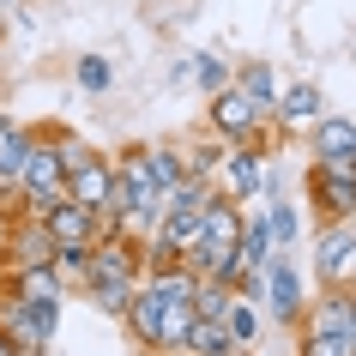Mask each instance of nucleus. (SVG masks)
<instances>
[{
    "instance_id": "obj_1",
    "label": "nucleus",
    "mask_w": 356,
    "mask_h": 356,
    "mask_svg": "<svg viewBox=\"0 0 356 356\" xmlns=\"http://www.w3.org/2000/svg\"><path fill=\"white\" fill-rule=\"evenodd\" d=\"M302 344L296 356H356V338H350V284H326L320 302H308L302 314Z\"/></svg>"
},
{
    "instance_id": "obj_2",
    "label": "nucleus",
    "mask_w": 356,
    "mask_h": 356,
    "mask_svg": "<svg viewBox=\"0 0 356 356\" xmlns=\"http://www.w3.org/2000/svg\"><path fill=\"white\" fill-rule=\"evenodd\" d=\"M206 127L224 133L229 145H248V151H272V121H266L254 103H248L236 85H224V91L206 97Z\"/></svg>"
},
{
    "instance_id": "obj_3",
    "label": "nucleus",
    "mask_w": 356,
    "mask_h": 356,
    "mask_svg": "<svg viewBox=\"0 0 356 356\" xmlns=\"http://www.w3.org/2000/svg\"><path fill=\"white\" fill-rule=\"evenodd\" d=\"M308 206L320 211V224L356 218V151H344V157H314L308 163Z\"/></svg>"
},
{
    "instance_id": "obj_4",
    "label": "nucleus",
    "mask_w": 356,
    "mask_h": 356,
    "mask_svg": "<svg viewBox=\"0 0 356 356\" xmlns=\"http://www.w3.org/2000/svg\"><path fill=\"white\" fill-rule=\"evenodd\" d=\"M60 302L67 296H0V326L13 332V344L49 350L60 332Z\"/></svg>"
},
{
    "instance_id": "obj_5",
    "label": "nucleus",
    "mask_w": 356,
    "mask_h": 356,
    "mask_svg": "<svg viewBox=\"0 0 356 356\" xmlns=\"http://www.w3.org/2000/svg\"><path fill=\"white\" fill-rule=\"evenodd\" d=\"M260 272H266V296H260L266 314L278 320V326H290V332H296L302 314H308V284H302V266L290 260V248H278Z\"/></svg>"
},
{
    "instance_id": "obj_6",
    "label": "nucleus",
    "mask_w": 356,
    "mask_h": 356,
    "mask_svg": "<svg viewBox=\"0 0 356 356\" xmlns=\"http://www.w3.org/2000/svg\"><path fill=\"white\" fill-rule=\"evenodd\" d=\"M314 278L320 284H350L356 272V218H332V224H320L314 236Z\"/></svg>"
},
{
    "instance_id": "obj_7",
    "label": "nucleus",
    "mask_w": 356,
    "mask_h": 356,
    "mask_svg": "<svg viewBox=\"0 0 356 356\" xmlns=\"http://www.w3.org/2000/svg\"><path fill=\"white\" fill-rule=\"evenodd\" d=\"M0 266L6 272H31V266H55V236L42 218H13L6 242H0Z\"/></svg>"
},
{
    "instance_id": "obj_8",
    "label": "nucleus",
    "mask_w": 356,
    "mask_h": 356,
    "mask_svg": "<svg viewBox=\"0 0 356 356\" xmlns=\"http://www.w3.org/2000/svg\"><path fill=\"white\" fill-rule=\"evenodd\" d=\"M266 157H272V151L229 145L224 169H218V193H224V200H236V206H260V193H266Z\"/></svg>"
},
{
    "instance_id": "obj_9",
    "label": "nucleus",
    "mask_w": 356,
    "mask_h": 356,
    "mask_svg": "<svg viewBox=\"0 0 356 356\" xmlns=\"http://www.w3.org/2000/svg\"><path fill=\"white\" fill-rule=\"evenodd\" d=\"M320 115H326V91H320L314 79H296V85H284V91H278L272 127H278V133H308Z\"/></svg>"
},
{
    "instance_id": "obj_10",
    "label": "nucleus",
    "mask_w": 356,
    "mask_h": 356,
    "mask_svg": "<svg viewBox=\"0 0 356 356\" xmlns=\"http://www.w3.org/2000/svg\"><path fill=\"white\" fill-rule=\"evenodd\" d=\"M109 188H115V157L97 151V145L79 169H67V200H79V206H91V211L109 206Z\"/></svg>"
},
{
    "instance_id": "obj_11",
    "label": "nucleus",
    "mask_w": 356,
    "mask_h": 356,
    "mask_svg": "<svg viewBox=\"0 0 356 356\" xmlns=\"http://www.w3.org/2000/svg\"><path fill=\"white\" fill-rule=\"evenodd\" d=\"M121 320H127L133 344H139L145 356H157V344H163V296H157L151 284L133 290V302H127V314H121Z\"/></svg>"
},
{
    "instance_id": "obj_12",
    "label": "nucleus",
    "mask_w": 356,
    "mask_h": 356,
    "mask_svg": "<svg viewBox=\"0 0 356 356\" xmlns=\"http://www.w3.org/2000/svg\"><path fill=\"white\" fill-rule=\"evenodd\" d=\"M49 236H55V248H91L97 242V211L91 206H79V200H60L49 218Z\"/></svg>"
},
{
    "instance_id": "obj_13",
    "label": "nucleus",
    "mask_w": 356,
    "mask_h": 356,
    "mask_svg": "<svg viewBox=\"0 0 356 356\" xmlns=\"http://www.w3.org/2000/svg\"><path fill=\"white\" fill-rule=\"evenodd\" d=\"M229 85L254 103V109L272 121L278 115V73H272V60H236V73H229Z\"/></svg>"
},
{
    "instance_id": "obj_14",
    "label": "nucleus",
    "mask_w": 356,
    "mask_h": 356,
    "mask_svg": "<svg viewBox=\"0 0 356 356\" xmlns=\"http://www.w3.org/2000/svg\"><path fill=\"white\" fill-rule=\"evenodd\" d=\"M236 236H242V206H236V200H224V193H211L206 206H200V242L236 248Z\"/></svg>"
},
{
    "instance_id": "obj_15",
    "label": "nucleus",
    "mask_w": 356,
    "mask_h": 356,
    "mask_svg": "<svg viewBox=\"0 0 356 356\" xmlns=\"http://www.w3.org/2000/svg\"><path fill=\"white\" fill-rule=\"evenodd\" d=\"M229 157V139L224 133H193V139H181V163H188V175H200V181H218V169H224Z\"/></svg>"
},
{
    "instance_id": "obj_16",
    "label": "nucleus",
    "mask_w": 356,
    "mask_h": 356,
    "mask_svg": "<svg viewBox=\"0 0 356 356\" xmlns=\"http://www.w3.org/2000/svg\"><path fill=\"white\" fill-rule=\"evenodd\" d=\"M308 151H314V157H344V151H356V121L338 115V109H326L314 127H308Z\"/></svg>"
},
{
    "instance_id": "obj_17",
    "label": "nucleus",
    "mask_w": 356,
    "mask_h": 356,
    "mask_svg": "<svg viewBox=\"0 0 356 356\" xmlns=\"http://www.w3.org/2000/svg\"><path fill=\"white\" fill-rule=\"evenodd\" d=\"M139 157H145V175L157 181V193L175 188V181L188 175V163H181V139H151V145H139Z\"/></svg>"
},
{
    "instance_id": "obj_18",
    "label": "nucleus",
    "mask_w": 356,
    "mask_h": 356,
    "mask_svg": "<svg viewBox=\"0 0 356 356\" xmlns=\"http://www.w3.org/2000/svg\"><path fill=\"white\" fill-rule=\"evenodd\" d=\"M24 151H31V127H24V121H13V115L0 109V181H19Z\"/></svg>"
},
{
    "instance_id": "obj_19",
    "label": "nucleus",
    "mask_w": 356,
    "mask_h": 356,
    "mask_svg": "<svg viewBox=\"0 0 356 356\" xmlns=\"http://www.w3.org/2000/svg\"><path fill=\"white\" fill-rule=\"evenodd\" d=\"M236 248H242V260L248 266H266L278 248H272V229H266L260 206H242V236H236Z\"/></svg>"
},
{
    "instance_id": "obj_20",
    "label": "nucleus",
    "mask_w": 356,
    "mask_h": 356,
    "mask_svg": "<svg viewBox=\"0 0 356 356\" xmlns=\"http://www.w3.org/2000/svg\"><path fill=\"white\" fill-rule=\"evenodd\" d=\"M260 218H266V229H272V248H296L302 242V211L290 206V200H260Z\"/></svg>"
},
{
    "instance_id": "obj_21",
    "label": "nucleus",
    "mask_w": 356,
    "mask_h": 356,
    "mask_svg": "<svg viewBox=\"0 0 356 356\" xmlns=\"http://www.w3.org/2000/svg\"><path fill=\"white\" fill-rule=\"evenodd\" d=\"M229 344H236V338H229L224 320H200L193 314L188 338H181V356H218V350H229Z\"/></svg>"
},
{
    "instance_id": "obj_22",
    "label": "nucleus",
    "mask_w": 356,
    "mask_h": 356,
    "mask_svg": "<svg viewBox=\"0 0 356 356\" xmlns=\"http://www.w3.org/2000/svg\"><path fill=\"white\" fill-rule=\"evenodd\" d=\"M229 73H236V60H224V55H211V49H206V55H188V79H193V85H200V91H224V85H229Z\"/></svg>"
},
{
    "instance_id": "obj_23",
    "label": "nucleus",
    "mask_w": 356,
    "mask_h": 356,
    "mask_svg": "<svg viewBox=\"0 0 356 356\" xmlns=\"http://www.w3.org/2000/svg\"><path fill=\"white\" fill-rule=\"evenodd\" d=\"M73 85H79L85 97H103V91L115 85V60H109V55H79V60H73Z\"/></svg>"
},
{
    "instance_id": "obj_24",
    "label": "nucleus",
    "mask_w": 356,
    "mask_h": 356,
    "mask_svg": "<svg viewBox=\"0 0 356 356\" xmlns=\"http://www.w3.org/2000/svg\"><path fill=\"white\" fill-rule=\"evenodd\" d=\"M218 193V181H200V175H181L175 188H163V211H200Z\"/></svg>"
},
{
    "instance_id": "obj_25",
    "label": "nucleus",
    "mask_w": 356,
    "mask_h": 356,
    "mask_svg": "<svg viewBox=\"0 0 356 356\" xmlns=\"http://www.w3.org/2000/svg\"><path fill=\"white\" fill-rule=\"evenodd\" d=\"M157 236H163L175 254H188V248L200 242V211H163V218H157Z\"/></svg>"
},
{
    "instance_id": "obj_26",
    "label": "nucleus",
    "mask_w": 356,
    "mask_h": 356,
    "mask_svg": "<svg viewBox=\"0 0 356 356\" xmlns=\"http://www.w3.org/2000/svg\"><path fill=\"white\" fill-rule=\"evenodd\" d=\"M229 302H236L229 284H218V278H200V284H193V314H200V320H224Z\"/></svg>"
},
{
    "instance_id": "obj_27",
    "label": "nucleus",
    "mask_w": 356,
    "mask_h": 356,
    "mask_svg": "<svg viewBox=\"0 0 356 356\" xmlns=\"http://www.w3.org/2000/svg\"><path fill=\"white\" fill-rule=\"evenodd\" d=\"M42 139H49V151L60 157V169H79L85 157H91V145H85L73 127H42Z\"/></svg>"
},
{
    "instance_id": "obj_28",
    "label": "nucleus",
    "mask_w": 356,
    "mask_h": 356,
    "mask_svg": "<svg viewBox=\"0 0 356 356\" xmlns=\"http://www.w3.org/2000/svg\"><path fill=\"white\" fill-rule=\"evenodd\" d=\"M79 290H85V302H97V308H103V314H127V302H133V290H139V284H79Z\"/></svg>"
},
{
    "instance_id": "obj_29",
    "label": "nucleus",
    "mask_w": 356,
    "mask_h": 356,
    "mask_svg": "<svg viewBox=\"0 0 356 356\" xmlns=\"http://www.w3.org/2000/svg\"><path fill=\"white\" fill-rule=\"evenodd\" d=\"M224 326H229V338H236V344H254V338H260V308H254V302H229Z\"/></svg>"
},
{
    "instance_id": "obj_30",
    "label": "nucleus",
    "mask_w": 356,
    "mask_h": 356,
    "mask_svg": "<svg viewBox=\"0 0 356 356\" xmlns=\"http://www.w3.org/2000/svg\"><path fill=\"white\" fill-rule=\"evenodd\" d=\"M19 350V344H13V332H6V326H0V356H13Z\"/></svg>"
},
{
    "instance_id": "obj_31",
    "label": "nucleus",
    "mask_w": 356,
    "mask_h": 356,
    "mask_svg": "<svg viewBox=\"0 0 356 356\" xmlns=\"http://www.w3.org/2000/svg\"><path fill=\"white\" fill-rule=\"evenodd\" d=\"M350 338H356V284H350Z\"/></svg>"
},
{
    "instance_id": "obj_32",
    "label": "nucleus",
    "mask_w": 356,
    "mask_h": 356,
    "mask_svg": "<svg viewBox=\"0 0 356 356\" xmlns=\"http://www.w3.org/2000/svg\"><path fill=\"white\" fill-rule=\"evenodd\" d=\"M350 67H356V42H350Z\"/></svg>"
},
{
    "instance_id": "obj_33",
    "label": "nucleus",
    "mask_w": 356,
    "mask_h": 356,
    "mask_svg": "<svg viewBox=\"0 0 356 356\" xmlns=\"http://www.w3.org/2000/svg\"><path fill=\"white\" fill-rule=\"evenodd\" d=\"M6 6H13V0H0V13H6Z\"/></svg>"
}]
</instances>
